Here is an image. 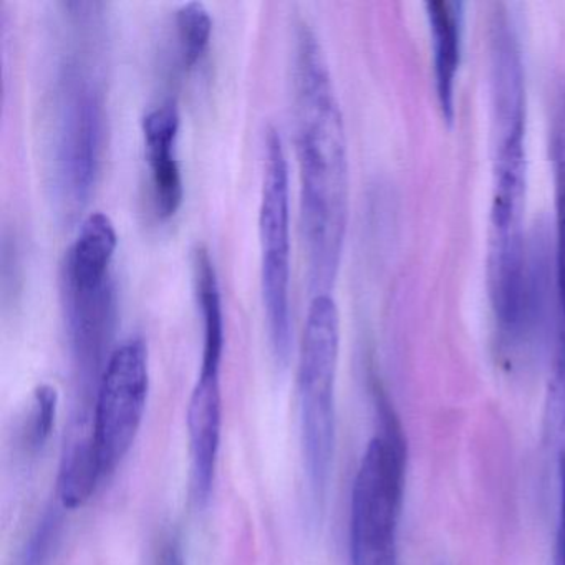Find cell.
Wrapping results in <instances>:
<instances>
[{
    "instance_id": "6da1fadb",
    "label": "cell",
    "mask_w": 565,
    "mask_h": 565,
    "mask_svg": "<svg viewBox=\"0 0 565 565\" xmlns=\"http://www.w3.org/2000/svg\"><path fill=\"white\" fill-rule=\"evenodd\" d=\"M294 120L300 171V227L313 296L339 273L349 220L345 125L326 52L307 24L297 29Z\"/></svg>"
},
{
    "instance_id": "7a4b0ae2",
    "label": "cell",
    "mask_w": 565,
    "mask_h": 565,
    "mask_svg": "<svg viewBox=\"0 0 565 565\" xmlns=\"http://www.w3.org/2000/svg\"><path fill=\"white\" fill-rule=\"evenodd\" d=\"M491 97L494 167L489 249H514L525 244L522 216L527 190V108L521 45L502 8L495 9L491 22Z\"/></svg>"
},
{
    "instance_id": "3957f363",
    "label": "cell",
    "mask_w": 565,
    "mask_h": 565,
    "mask_svg": "<svg viewBox=\"0 0 565 565\" xmlns=\"http://www.w3.org/2000/svg\"><path fill=\"white\" fill-rule=\"evenodd\" d=\"M382 433L366 446L352 491V565H398L399 515L405 494L406 441L385 396L376 399Z\"/></svg>"
},
{
    "instance_id": "277c9868",
    "label": "cell",
    "mask_w": 565,
    "mask_h": 565,
    "mask_svg": "<svg viewBox=\"0 0 565 565\" xmlns=\"http://www.w3.org/2000/svg\"><path fill=\"white\" fill-rule=\"evenodd\" d=\"M339 350V307L330 294H317L307 310L299 360L303 461L313 499L326 494L335 455Z\"/></svg>"
},
{
    "instance_id": "5b68a950",
    "label": "cell",
    "mask_w": 565,
    "mask_h": 565,
    "mask_svg": "<svg viewBox=\"0 0 565 565\" xmlns=\"http://www.w3.org/2000/svg\"><path fill=\"white\" fill-rule=\"evenodd\" d=\"M104 97L84 65L68 64L55 98L52 178L58 206L72 217L87 206L104 148Z\"/></svg>"
},
{
    "instance_id": "8992f818",
    "label": "cell",
    "mask_w": 565,
    "mask_h": 565,
    "mask_svg": "<svg viewBox=\"0 0 565 565\" xmlns=\"http://www.w3.org/2000/svg\"><path fill=\"white\" fill-rule=\"evenodd\" d=\"M289 163L282 137L267 128L264 137V177L260 190V292L274 359L289 363L294 332L290 316Z\"/></svg>"
},
{
    "instance_id": "52a82bcc",
    "label": "cell",
    "mask_w": 565,
    "mask_h": 565,
    "mask_svg": "<svg viewBox=\"0 0 565 565\" xmlns=\"http://www.w3.org/2000/svg\"><path fill=\"white\" fill-rule=\"evenodd\" d=\"M150 392L148 349L141 339L121 342L108 359L98 385L94 441L104 475L118 468L143 423Z\"/></svg>"
},
{
    "instance_id": "ba28073f",
    "label": "cell",
    "mask_w": 565,
    "mask_h": 565,
    "mask_svg": "<svg viewBox=\"0 0 565 565\" xmlns=\"http://www.w3.org/2000/svg\"><path fill=\"white\" fill-rule=\"evenodd\" d=\"M180 107L174 100L161 102L143 117L145 150L150 164L158 216L170 220L184 200L183 173L177 157Z\"/></svg>"
},
{
    "instance_id": "9c48e42d",
    "label": "cell",
    "mask_w": 565,
    "mask_h": 565,
    "mask_svg": "<svg viewBox=\"0 0 565 565\" xmlns=\"http://www.w3.org/2000/svg\"><path fill=\"white\" fill-rule=\"evenodd\" d=\"M223 425L220 375H200L188 406L191 476L194 498L200 504L210 499L216 476Z\"/></svg>"
},
{
    "instance_id": "30bf717a",
    "label": "cell",
    "mask_w": 565,
    "mask_h": 565,
    "mask_svg": "<svg viewBox=\"0 0 565 565\" xmlns=\"http://www.w3.org/2000/svg\"><path fill=\"white\" fill-rule=\"evenodd\" d=\"M426 15L431 32L436 97L443 117L451 124L455 118L456 77L461 64L465 11L461 2L456 0H431L426 4Z\"/></svg>"
},
{
    "instance_id": "8fae6325",
    "label": "cell",
    "mask_w": 565,
    "mask_h": 565,
    "mask_svg": "<svg viewBox=\"0 0 565 565\" xmlns=\"http://www.w3.org/2000/svg\"><path fill=\"white\" fill-rule=\"evenodd\" d=\"M118 247L117 227L102 213L88 214L81 224L65 264V284L97 286L111 280V263Z\"/></svg>"
},
{
    "instance_id": "7c38bea8",
    "label": "cell",
    "mask_w": 565,
    "mask_h": 565,
    "mask_svg": "<svg viewBox=\"0 0 565 565\" xmlns=\"http://www.w3.org/2000/svg\"><path fill=\"white\" fill-rule=\"evenodd\" d=\"M193 280L198 306L203 319V356L201 375H220L224 350V316L216 269L206 247L193 253Z\"/></svg>"
},
{
    "instance_id": "4fadbf2b",
    "label": "cell",
    "mask_w": 565,
    "mask_h": 565,
    "mask_svg": "<svg viewBox=\"0 0 565 565\" xmlns=\"http://www.w3.org/2000/svg\"><path fill=\"white\" fill-rule=\"evenodd\" d=\"M104 475L94 435H75L65 446L58 472V501L62 508L74 511L94 495Z\"/></svg>"
},
{
    "instance_id": "5bb4252c",
    "label": "cell",
    "mask_w": 565,
    "mask_h": 565,
    "mask_svg": "<svg viewBox=\"0 0 565 565\" xmlns=\"http://www.w3.org/2000/svg\"><path fill=\"white\" fill-rule=\"evenodd\" d=\"M551 158L555 184V282H557L558 326L565 327V95H561L555 105Z\"/></svg>"
},
{
    "instance_id": "9a60e30c",
    "label": "cell",
    "mask_w": 565,
    "mask_h": 565,
    "mask_svg": "<svg viewBox=\"0 0 565 565\" xmlns=\"http://www.w3.org/2000/svg\"><path fill=\"white\" fill-rule=\"evenodd\" d=\"M178 44L181 62L191 71L203 61L213 34V19L203 2H186L177 12Z\"/></svg>"
},
{
    "instance_id": "2e32d148",
    "label": "cell",
    "mask_w": 565,
    "mask_h": 565,
    "mask_svg": "<svg viewBox=\"0 0 565 565\" xmlns=\"http://www.w3.org/2000/svg\"><path fill=\"white\" fill-rule=\"evenodd\" d=\"M547 422L557 452L565 451V327L558 326L554 369L548 383Z\"/></svg>"
},
{
    "instance_id": "e0dca14e",
    "label": "cell",
    "mask_w": 565,
    "mask_h": 565,
    "mask_svg": "<svg viewBox=\"0 0 565 565\" xmlns=\"http://www.w3.org/2000/svg\"><path fill=\"white\" fill-rule=\"evenodd\" d=\"M62 524L61 511L49 509L29 537L19 565H51L61 544Z\"/></svg>"
},
{
    "instance_id": "ac0fdd59",
    "label": "cell",
    "mask_w": 565,
    "mask_h": 565,
    "mask_svg": "<svg viewBox=\"0 0 565 565\" xmlns=\"http://www.w3.org/2000/svg\"><path fill=\"white\" fill-rule=\"evenodd\" d=\"M58 393L55 386L39 385L34 392L32 402L31 425H29V446L34 451H41L55 428L57 419Z\"/></svg>"
},
{
    "instance_id": "d6986e66",
    "label": "cell",
    "mask_w": 565,
    "mask_h": 565,
    "mask_svg": "<svg viewBox=\"0 0 565 565\" xmlns=\"http://www.w3.org/2000/svg\"><path fill=\"white\" fill-rule=\"evenodd\" d=\"M554 565H565V451L558 452V522Z\"/></svg>"
},
{
    "instance_id": "ffe728a7",
    "label": "cell",
    "mask_w": 565,
    "mask_h": 565,
    "mask_svg": "<svg viewBox=\"0 0 565 565\" xmlns=\"http://www.w3.org/2000/svg\"><path fill=\"white\" fill-rule=\"evenodd\" d=\"M160 565H184V561L177 547H168Z\"/></svg>"
}]
</instances>
